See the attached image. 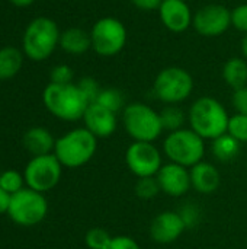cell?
<instances>
[{
    "label": "cell",
    "mask_w": 247,
    "mask_h": 249,
    "mask_svg": "<svg viewBox=\"0 0 247 249\" xmlns=\"http://www.w3.org/2000/svg\"><path fill=\"white\" fill-rule=\"evenodd\" d=\"M9 1L17 7H26V6H31L35 0H9Z\"/></svg>",
    "instance_id": "obj_37"
},
{
    "label": "cell",
    "mask_w": 247,
    "mask_h": 249,
    "mask_svg": "<svg viewBox=\"0 0 247 249\" xmlns=\"http://www.w3.org/2000/svg\"><path fill=\"white\" fill-rule=\"evenodd\" d=\"M154 95L169 105L185 101L194 89L192 76L181 67H167L162 70L154 80Z\"/></svg>",
    "instance_id": "obj_9"
},
{
    "label": "cell",
    "mask_w": 247,
    "mask_h": 249,
    "mask_svg": "<svg viewBox=\"0 0 247 249\" xmlns=\"http://www.w3.org/2000/svg\"><path fill=\"white\" fill-rule=\"evenodd\" d=\"M98 149V139L86 128L79 127L55 140L54 155L63 168L77 169L92 160Z\"/></svg>",
    "instance_id": "obj_2"
},
{
    "label": "cell",
    "mask_w": 247,
    "mask_h": 249,
    "mask_svg": "<svg viewBox=\"0 0 247 249\" xmlns=\"http://www.w3.org/2000/svg\"><path fill=\"white\" fill-rule=\"evenodd\" d=\"M84 127L96 137V139H106L112 136L116 130V114L109 111L108 108L93 102L89 104L84 115H83Z\"/></svg>",
    "instance_id": "obj_15"
},
{
    "label": "cell",
    "mask_w": 247,
    "mask_h": 249,
    "mask_svg": "<svg viewBox=\"0 0 247 249\" xmlns=\"http://www.w3.org/2000/svg\"><path fill=\"white\" fill-rule=\"evenodd\" d=\"M25 54L22 50L7 45L0 48V80L13 79L23 66Z\"/></svg>",
    "instance_id": "obj_20"
},
{
    "label": "cell",
    "mask_w": 247,
    "mask_h": 249,
    "mask_svg": "<svg viewBox=\"0 0 247 249\" xmlns=\"http://www.w3.org/2000/svg\"><path fill=\"white\" fill-rule=\"evenodd\" d=\"M163 152L170 162L185 168H192L202 162L205 156V143L194 130L182 128L166 136L163 142Z\"/></svg>",
    "instance_id": "obj_5"
},
{
    "label": "cell",
    "mask_w": 247,
    "mask_h": 249,
    "mask_svg": "<svg viewBox=\"0 0 247 249\" xmlns=\"http://www.w3.org/2000/svg\"><path fill=\"white\" fill-rule=\"evenodd\" d=\"M159 115H160V121H162L163 130H167L169 133L182 130L183 125H185V121H186L185 112L179 107H176V105L165 107L159 112Z\"/></svg>",
    "instance_id": "obj_23"
},
{
    "label": "cell",
    "mask_w": 247,
    "mask_h": 249,
    "mask_svg": "<svg viewBox=\"0 0 247 249\" xmlns=\"http://www.w3.org/2000/svg\"><path fill=\"white\" fill-rule=\"evenodd\" d=\"M60 47L73 55H79L86 53L92 47L90 34H87L82 28H68L60 35Z\"/></svg>",
    "instance_id": "obj_19"
},
{
    "label": "cell",
    "mask_w": 247,
    "mask_h": 249,
    "mask_svg": "<svg viewBox=\"0 0 247 249\" xmlns=\"http://www.w3.org/2000/svg\"><path fill=\"white\" fill-rule=\"evenodd\" d=\"M47 214L48 201L45 194L25 187L16 194L10 196L7 216L15 225L22 228H32L44 222Z\"/></svg>",
    "instance_id": "obj_7"
},
{
    "label": "cell",
    "mask_w": 247,
    "mask_h": 249,
    "mask_svg": "<svg viewBox=\"0 0 247 249\" xmlns=\"http://www.w3.org/2000/svg\"><path fill=\"white\" fill-rule=\"evenodd\" d=\"M240 153V142L229 133L213 140V155L220 162H230Z\"/></svg>",
    "instance_id": "obj_22"
},
{
    "label": "cell",
    "mask_w": 247,
    "mask_h": 249,
    "mask_svg": "<svg viewBox=\"0 0 247 249\" xmlns=\"http://www.w3.org/2000/svg\"><path fill=\"white\" fill-rule=\"evenodd\" d=\"M42 102L48 112L67 123L83 120L89 101L74 83H49L42 92Z\"/></svg>",
    "instance_id": "obj_1"
},
{
    "label": "cell",
    "mask_w": 247,
    "mask_h": 249,
    "mask_svg": "<svg viewBox=\"0 0 247 249\" xmlns=\"http://www.w3.org/2000/svg\"><path fill=\"white\" fill-rule=\"evenodd\" d=\"M108 249H141L140 245L130 236H114Z\"/></svg>",
    "instance_id": "obj_34"
},
{
    "label": "cell",
    "mask_w": 247,
    "mask_h": 249,
    "mask_svg": "<svg viewBox=\"0 0 247 249\" xmlns=\"http://www.w3.org/2000/svg\"><path fill=\"white\" fill-rule=\"evenodd\" d=\"M77 86L80 88V90L83 92V95L86 96V99L89 101V104L96 102V99H98V96H99V93L102 90L99 88L98 82L95 79H92V77H83V79H80L79 83H77Z\"/></svg>",
    "instance_id": "obj_30"
},
{
    "label": "cell",
    "mask_w": 247,
    "mask_h": 249,
    "mask_svg": "<svg viewBox=\"0 0 247 249\" xmlns=\"http://www.w3.org/2000/svg\"><path fill=\"white\" fill-rule=\"evenodd\" d=\"M242 53H243V55L247 58V34L246 36L243 38V41H242Z\"/></svg>",
    "instance_id": "obj_38"
},
{
    "label": "cell",
    "mask_w": 247,
    "mask_h": 249,
    "mask_svg": "<svg viewBox=\"0 0 247 249\" xmlns=\"http://www.w3.org/2000/svg\"><path fill=\"white\" fill-rule=\"evenodd\" d=\"M114 236L109 235L108 231L102 228L90 229L84 236V244L89 249H108Z\"/></svg>",
    "instance_id": "obj_27"
},
{
    "label": "cell",
    "mask_w": 247,
    "mask_h": 249,
    "mask_svg": "<svg viewBox=\"0 0 247 249\" xmlns=\"http://www.w3.org/2000/svg\"><path fill=\"white\" fill-rule=\"evenodd\" d=\"M231 102H233V107L236 108L237 114L247 115V86L234 90Z\"/></svg>",
    "instance_id": "obj_33"
},
{
    "label": "cell",
    "mask_w": 247,
    "mask_h": 249,
    "mask_svg": "<svg viewBox=\"0 0 247 249\" xmlns=\"http://www.w3.org/2000/svg\"><path fill=\"white\" fill-rule=\"evenodd\" d=\"M135 196L141 200H151L154 198L159 193H162L159 181L156 177H144V178H138L137 184H135Z\"/></svg>",
    "instance_id": "obj_26"
},
{
    "label": "cell",
    "mask_w": 247,
    "mask_h": 249,
    "mask_svg": "<svg viewBox=\"0 0 247 249\" xmlns=\"http://www.w3.org/2000/svg\"><path fill=\"white\" fill-rule=\"evenodd\" d=\"M63 175V165L54 153L32 156L23 168V178L28 188L38 193L54 190Z\"/></svg>",
    "instance_id": "obj_8"
},
{
    "label": "cell",
    "mask_w": 247,
    "mask_h": 249,
    "mask_svg": "<svg viewBox=\"0 0 247 249\" xmlns=\"http://www.w3.org/2000/svg\"><path fill=\"white\" fill-rule=\"evenodd\" d=\"M122 124L134 142L153 143L163 133L159 112L140 102L130 104L122 109Z\"/></svg>",
    "instance_id": "obj_6"
},
{
    "label": "cell",
    "mask_w": 247,
    "mask_h": 249,
    "mask_svg": "<svg viewBox=\"0 0 247 249\" xmlns=\"http://www.w3.org/2000/svg\"><path fill=\"white\" fill-rule=\"evenodd\" d=\"M55 140L52 133L41 125L31 127L25 131L22 137V144L31 156L49 155L54 152Z\"/></svg>",
    "instance_id": "obj_18"
},
{
    "label": "cell",
    "mask_w": 247,
    "mask_h": 249,
    "mask_svg": "<svg viewBox=\"0 0 247 249\" xmlns=\"http://www.w3.org/2000/svg\"><path fill=\"white\" fill-rule=\"evenodd\" d=\"M60 29L57 23L47 16L32 19L22 38V51L32 61L47 60L60 45Z\"/></svg>",
    "instance_id": "obj_4"
},
{
    "label": "cell",
    "mask_w": 247,
    "mask_h": 249,
    "mask_svg": "<svg viewBox=\"0 0 247 249\" xmlns=\"http://www.w3.org/2000/svg\"><path fill=\"white\" fill-rule=\"evenodd\" d=\"M96 104L108 108L109 111L118 114V111L124 109V104H125V98L122 95L121 90L115 89V88H108V89H102L98 99H96Z\"/></svg>",
    "instance_id": "obj_24"
},
{
    "label": "cell",
    "mask_w": 247,
    "mask_h": 249,
    "mask_svg": "<svg viewBox=\"0 0 247 249\" xmlns=\"http://www.w3.org/2000/svg\"><path fill=\"white\" fill-rule=\"evenodd\" d=\"M191 185L199 194H213L221 184V175L218 169L210 162H199L189 168Z\"/></svg>",
    "instance_id": "obj_17"
},
{
    "label": "cell",
    "mask_w": 247,
    "mask_h": 249,
    "mask_svg": "<svg viewBox=\"0 0 247 249\" xmlns=\"http://www.w3.org/2000/svg\"><path fill=\"white\" fill-rule=\"evenodd\" d=\"M92 48L103 57H111L118 54L127 42V31L121 20L115 18L99 19L92 31Z\"/></svg>",
    "instance_id": "obj_10"
},
{
    "label": "cell",
    "mask_w": 247,
    "mask_h": 249,
    "mask_svg": "<svg viewBox=\"0 0 247 249\" xmlns=\"http://www.w3.org/2000/svg\"><path fill=\"white\" fill-rule=\"evenodd\" d=\"M181 219L183 220L186 229H192L198 225L199 219H201V213H199V209L192 204V203H186L185 206L181 207V210L178 212Z\"/></svg>",
    "instance_id": "obj_29"
},
{
    "label": "cell",
    "mask_w": 247,
    "mask_h": 249,
    "mask_svg": "<svg viewBox=\"0 0 247 249\" xmlns=\"http://www.w3.org/2000/svg\"><path fill=\"white\" fill-rule=\"evenodd\" d=\"M231 25L247 34V4H240L231 12Z\"/></svg>",
    "instance_id": "obj_32"
},
{
    "label": "cell",
    "mask_w": 247,
    "mask_h": 249,
    "mask_svg": "<svg viewBox=\"0 0 247 249\" xmlns=\"http://www.w3.org/2000/svg\"><path fill=\"white\" fill-rule=\"evenodd\" d=\"M25 187L26 184L23 172H19L16 169H7L0 174V188H3L7 194L13 196Z\"/></svg>",
    "instance_id": "obj_25"
},
{
    "label": "cell",
    "mask_w": 247,
    "mask_h": 249,
    "mask_svg": "<svg viewBox=\"0 0 247 249\" xmlns=\"http://www.w3.org/2000/svg\"><path fill=\"white\" fill-rule=\"evenodd\" d=\"M159 13L163 25L172 32H183L192 23L191 9L185 0H163Z\"/></svg>",
    "instance_id": "obj_16"
},
{
    "label": "cell",
    "mask_w": 247,
    "mask_h": 249,
    "mask_svg": "<svg viewBox=\"0 0 247 249\" xmlns=\"http://www.w3.org/2000/svg\"><path fill=\"white\" fill-rule=\"evenodd\" d=\"M223 77L226 83L234 90L247 86V63L243 58H230L223 69Z\"/></svg>",
    "instance_id": "obj_21"
},
{
    "label": "cell",
    "mask_w": 247,
    "mask_h": 249,
    "mask_svg": "<svg viewBox=\"0 0 247 249\" xmlns=\"http://www.w3.org/2000/svg\"><path fill=\"white\" fill-rule=\"evenodd\" d=\"M227 133L230 136H233L237 142L247 143V115L236 114V115L230 117Z\"/></svg>",
    "instance_id": "obj_28"
},
{
    "label": "cell",
    "mask_w": 247,
    "mask_h": 249,
    "mask_svg": "<svg viewBox=\"0 0 247 249\" xmlns=\"http://www.w3.org/2000/svg\"><path fill=\"white\" fill-rule=\"evenodd\" d=\"M49 79H51V83H58V85L71 83L73 70L67 64H57L52 67V70L49 73Z\"/></svg>",
    "instance_id": "obj_31"
},
{
    "label": "cell",
    "mask_w": 247,
    "mask_h": 249,
    "mask_svg": "<svg viewBox=\"0 0 247 249\" xmlns=\"http://www.w3.org/2000/svg\"><path fill=\"white\" fill-rule=\"evenodd\" d=\"M163 0H131V3L140 10H154L159 9Z\"/></svg>",
    "instance_id": "obj_35"
},
{
    "label": "cell",
    "mask_w": 247,
    "mask_h": 249,
    "mask_svg": "<svg viewBox=\"0 0 247 249\" xmlns=\"http://www.w3.org/2000/svg\"><path fill=\"white\" fill-rule=\"evenodd\" d=\"M189 124L204 140H214L227 133L229 127V114L226 108L211 96H202L197 99L189 109Z\"/></svg>",
    "instance_id": "obj_3"
},
{
    "label": "cell",
    "mask_w": 247,
    "mask_h": 249,
    "mask_svg": "<svg viewBox=\"0 0 247 249\" xmlns=\"http://www.w3.org/2000/svg\"><path fill=\"white\" fill-rule=\"evenodd\" d=\"M156 178L162 193L170 197H182L189 191V188H192L188 168L173 162L165 163L157 172Z\"/></svg>",
    "instance_id": "obj_13"
},
{
    "label": "cell",
    "mask_w": 247,
    "mask_h": 249,
    "mask_svg": "<svg viewBox=\"0 0 247 249\" xmlns=\"http://www.w3.org/2000/svg\"><path fill=\"white\" fill-rule=\"evenodd\" d=\"M125 163L128 169L137 177H156L163 166L162 153L153 143L134 142L125 152Z\"/></svg>",
    "instance_id": "obj_11"
},
{
    "label": "cell",
    "mask_w": 247,
    "mask_h": 249,
    "mask_svg": "<svg viewBox=\"0 0 247 249\" xmlns=\"http://www.w3.org/2000/svg\"><path fill=\"white\" fill-rule=\"evenodd\" d=\"M194 28L204 36H218L231 25V12L221 4H207L192 18Z\"/></svg>",
    "instance_id": "obj_12"
},
{
    "label": "cell",
    "mask_w": 247,
    "mask_h": 249,
    "mask_svg": "<svg viewBox=\"0 0 247 249\" xmlns=\"http://www.w3.org/2000/svg\"><path fill=\"white\" fill-rule=\"evenodd\" d=\"M186 226L178 212H163L150 225V236L157 244H172L181 238Z\"/></svg>",
    "instance_id": "obj_14"
},
{
    "label": "cell",
    "mask_w": 247,
    "mask_h": 249,
    "mask_svg": "<svg viewBox=\"0 0 247 249\" xmlns=\"http://www.w3.org/2000/svg\"><path fill=\"white\" fill-rule=\"evenodd\" d=\"M9 203H10V194H7L3 188H0V216L7 214Z\"/></svg>",
    "instance_id": "obj_36"
}]
</instances>
